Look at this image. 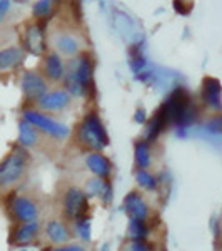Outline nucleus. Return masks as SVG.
I'll return each mask as SVG.
<instances>
[{
	"label": "nucleus",
	"mask_w": 222,
	"mask_h": 251,
	"mask_svg": "<svg viewBox=\"0 0 222 251\" xmlns=\"http://www.w3.org/2000/svg\"><path fill=\"white\" fill-rule=\"evenodd\" d=\"M29 166V154H27L25 148L17 146L0 161V186L2 188H10V186L17 184L23 177Z\"/></svg>",
	"instance_id": "nucleus-3"
},
{
	"label": "nucleus",
	"mask_w": 222,
	"mask_h": 251,
	"mask_svg": "<svg viewBox=\"0 0 222 251\" xmlns=\"http://www.w3.org/2000/svg\"><path fill=\"white\" fill-rule=\"evenodd\" d=\"M127 236L131 238V241H145L149 236L147 223L139 220H129Z\"/></svg>",
	"instance_id": "nucleus-23"
},
{
	"label": "nucleus",
	"mask_w": 222,
	"mask_h": 251,
	"mask_svg": "<svg viewBox=\"0 0 222 251\" xmlns=\"http://www.w3.org/2000/svg\"><path fill=\"white\" fill-rule=\"evenodd\" d=\"M39 141V132L30 123H27L25 119H22L19 123V144L22 148H32Z\"/></svg>",
	"instance_id": "nucleus-20"
},
{
	"label": "nucleus",
	"mask_w": 222,
	"mask_h": 251,
	"mask_svg": "<svg viewBox=\"0 0 222 251\" xmlns=\"http://www.w3.org/2000/svg\"><path fill=\"white\" fill-rule=\"evenodd\" d=\"M204 131L212 136H219L222 132V114L211 117V119L204 124Z\"/></svg>",
	"instance_id": "nucleus-26"
},
{
	"label": "nucleus",
	"mask_w": 222,
	"mask_h": 251,
	"mask_svg": "<svg viewBox=\"0 0 222 251\" xmlns=\"http://www.w3.org/2000/svg\"><path fill=\"white\" fill-rule=\"evenodd\" d=\"M99 251H111V246L107 245V243H104L102 246H100V250Z\"/></svg>",
	"instance_id": "nucleus-31"
},
{
	"label": "nucleus",
	"mask_w": 222,
	"mask_h": 251,
	"mask_svg": "<svg viewBox=\"0 0 222 251\" xmlns=\"http://www.w3.org/2000/svg\"><path fill=\"white\" fill-rule=\"evenodd\" d=\"M44 74L52 82H62L66 79V62L57 52H48L44 59Z\"/></svg>",
	"instance_id": "nucleus-15"
},
{
	"label": "nucleus",
	"mask_w": 222,
	"mask_h": 251,
	"mask_svg": "<svg viewBox=\"0 0 222 251\" xmlns=\"http://www.w3.org/2000/svg\"><path fill=\"white\" fill-rule=\"evenodd\" d=\"M52 46H54L55 52L62 57H77L82 54L84 49V40L80 37L79 32H75L74 29H59L54 32L52 35Z\"/></svg>",
	"instance_id": "nucleus-5"
},
{
	"label": "nucleus",
	"mask_w": 222,
	"mask_h": 251,
	"mask_svg": "<svg viewBox=\"0 0 222 251\" xmlns=\"http://www.w3.org/2000/svg\"><path fill=\"white\" fill-rule=\"evenodd\" d=\"M45 234L54 245H67L70 240V231H68L67 225L60 220H50L45 225Z\"/></svg>",
	"instance_id": "nucleus-16"
},
{
	"label": "nucleus",
	"mask_w": 222,
	"mask_h": 251,
	"mask_svg": "<svg viewBox=\"0 0 222 251\" xmlns=\"http://www.w3.org/2000/svg\"><path fill=\"white\" fill-rule=\"evenodd\" d=\"M23 119L27 121V123H30L34 126L37 131H42L45 132L47 136L54 137V139H67L68 134H70V129L67 127L66 124L59 123V121L52 119L50 116L44 114V112L40 111H35V109H25V111L22 112Z\"/></svg>",
	"instance_id": "nucleus-4"
},
{
	"label": "nucleus",
	"mask_w": 222,
	"mask_h": 251,
	"mask_svg": "<svg viewBox=\"0 0 222 251\" xmlns=\"http://www.w3.org/2000/svg\"><path fill=\"white\" fill-rule=\"evenodd\" d=\"M20 87H22L23 96L29 100H35V102H39V100L48 92L47 79L35 71L23 72L22 80H20Z\"/></svg>",
	"instance_id": "nucleus-7"
},
{
	"label": "nucleus",
	"mask_w": 222,
	"mask_h": 251,
	"mask_svg": "<svg viewBox=\"0 0 222 251\" xmlns=\"http://www.w3.org/2000/svg\"><path fill=\"white\" fill-rule=\"evenodd\" d=\"M135 181L139 184V188L144 189V191H157L159 189V177L149 173L147 169H137Z\"/></svg>",
	"instance_id": "nucleus-22"
},
{
	"label": "nucleus",
	"mask_w": 222,
	"mask_h": 251,
	"mask_svg": "<svg viewBox=\"0 0 222 251\" xmlns=\"http://www.w3.org/2000/svg\"><path fill=\"white\" fill-rule=\"evenodd\" d=\"M23 44H25V49L32 55L40 57V55L45 54L47 42H45V34H44L42 27L37 25V24L27 25L25 35H23Z\"/></svg>",
	"instance_id": "nucleus-11"
},
{
	"label": "nucleus",
	"mask_w": 222,
	"mask_h": 251,
	"mask_svg": "<svg viewBox=\"0 0 222 251\" xmlns=\"http://www.w3.org/2000/svg\"><path fill=\"white\" fill-rule=\"evenodd\" d=\"M122 209L129 216V220L147 221L149 214H151V208H149L147 201L142 198V194L137 191H131L126 194L124 203H122Z\"/></svg>",
	"instance_id": "nucleus-9"
},
{
	"label": "nucleus",
	"mask_w": 222,
	"mask_h": 251,
	"mask_svg": "<svg viewBox=\"0 0 222 251\" xmlns=\"http://www.w3.org/2000/svg\"><path fill=\"white\" fill-rule=\"evenodd\" d=\"M19 251H29V250H25V248H23V250H19Z\"/></svg>",
	"instance_id": "nucleus-32"
},
{
	"label": "nucleus",
	"mask_w": 222,
	"mask_h": 251,
	"mask_svg": "<svg viewBox=\"0 0 222 251\" xmlns=\"http://www.w3.org/2000/svg\"><path fill=\"white\" fill-rule=\"evenodd\" d=\"M86 166L89 171L94 174L95 177H100V179H107L112 174L111 159L106 154H102V152H89L86 156Z\"/></svg>",
	"instance_id": "nucleus-14"
},
{
	"label": "nucleus",
	"mask_w": 222,
	"mask_h": 251,
	"mask_svg": "<svg viewBox=\"0 0 222 251\" xmlns=\"http://www.w3.org/2000/svg\"><path fill=\"white\" fill-rule=\"evenodd\" d=\"M124 251H151L145 241H131L126 245Z\"/></svg>",
	"instance_id": "nucleus-28"
},
{
	"label": "nucleus",
	"mask_w": 222,
	"mask_h": 251,
	"mask_svg": "<svg viewBox=\"0 0 222 251\" xmlns=\"http://www.w3.org/2000/svg\"><path fill=\"white\" fill-rule=\"evenodd\" d=\"M12 211H14L15 218L22 223H32L37 221L39 218V208L32 200L25 196H17L12 203Z\"/></svg>",
	"instance_id": "nucleus-13"
},
{
	"label": "nucleus",
	"mask_w": 222,
	"mask_h": 251,
	"mask_svg": "<svg viewBox=\"0 0 222 251\" xmlns=\"http://www.w3.org/2000/svg\"><path fill=\"white\" fill-rule=\"evenodd\" d=\"M72 104V96L64 87L48 91L37 102L40 112H62Z\"/></svg>",
	"instance_id": "nucleus-8"
},
{
	"label": "nucleus",
	"mask_w": 222,
	"mask_h": 251,
	"mask_svg": "<svg viewBox=\"0 0 222 251\" xmlns=\"http://www.w3.org/2000/svg\"><path fill=\"white\" fill-rule=\"evenodd\" d=\"M142 46V40H139L137 44H132L129 47V66H131L132 72L134 74H140V72L145 71L147 67V59L144 55V47Z\"/></svg>",
	"instance_id": "nucleus-19"
},
{
	"label": "nucleus",
	"mask_w": 222,
	"mask_h": 251,
	"mask_svg": "<svg viewBox=\"0 0 222 251\" xmlns=\"http://www.w3.org/2000/svg\"><path fill=\"white\" fill-rule=\"evenodd\" d=\"M134 161L139 169H147L152 164L151 148H149V143H145L144 139L137 141L134 146Z\"/></svg>",
	"instance_id": "nucleus-21"
},
{
	"label": "nucleus",
	"mask_w": 222,
	"mask_h": 251,
	"mask_svg": "<svg viewBox=\"0 0 222 251\" xmlns=\"http://www.w3.org/2000/svg\"><path fill=\"white\" fill-rule=\"evenodd\" d=\"M77 139L84 148L90 149V152H100L109 146V134L95 112H89L80 121Z\"/></svg>",
	"instance_id": "nucleus-2"
},
{
	"label": "nucleus",
	"mask_w": 222,
	"mask_h": 251,
	"mask_svg": "<svg viewBox=\"0 0 222 251\" xmlns=\"http://www.w3.org/2000/svg\"><path fill=\"white\" fill-rule=\"evenodd\" d=\"M92 66L90 55L82 52L77 57H72L66 66V79H64V89L72 97H86L92 84Z\"/></svg>",
	"instance_id": "nucleus-1"
},
{
	"label": "nucleus",
	"mask_w": 222,
	"mask_h": 251,
	"mask_svg": "<svg viewBox=\"0 0 222 251\" xmlns=\"http://www.w3.org/2000/svg\"><path fill=\"white\" fill-rule=\"evenodd\" d=\"M202 102L214 112H222V84L216 77L202 80Z\"/></svg>",
	"instance_id": "nucleus-10"
},
{
	"label": "nucleus",
	"mask_w": 222,
	"mask_h": 251,
	"mask_svg": "<svg viewBox=\"0 0 222 251\" xmlns=\"http://www.w3.org/2000/svg\"><path fill=\"white\" fill-rule=\"evenodd\" d=\"M50 251H87V248L80 243H72V245H60L52 248Z\"/></svg>",
	"instance_id": "nucleus-27"
},
{
	"label": "nucleus",
	"mask_w": 222,
	"mask_h": 251,
	"mask_svg": "<svg viewBox=\"0 0 222 251\" xmlns=\"http://www.w3.org/2000/svg\"><path fill=\"white\" fill-rule=\"evenodd\" d=\"M87 198H99L104 204H111L112 198H114V188L107 179H100V177H90L87 179L86 186L82 189Z\"/></svg>",
	"instance_id": "nucleus-12"
},
{
	"label": "nucleus",
	"mask_w": 222,
	"mask_h": 251,
	"mask_svg": "<svg viewBox=\"0 0 222 251\" xmlns=\"http://www.w3.org/2000/svg\"><path fill=\"white\" fill-rule=\"evenodd\" d=\"M62 208L68 220L77 221L80 218L87 216L89 198L86 196V193H84L82 189L77 188V186H70V188H67L66 191H64Z\"/></svg>",
	"instance_id": "nucleus-6"
},
{
	"label": "nucleus",
	"mask_w": 222,
	"mask_h": 251,
	"mask_svg": "<svg viewBox=\"0 0 222 251\" xmlns=\"http://www.w3.org/2000/svg\"><path fill=\"white\" fill-rule=\"evenodd\" d=\"M52 10H54V2L50 0H39L34 3V9H32L37 19H47L52 14Z\"/></svg>",
	"instance_id": "nucleus-25"
},
{
	"label": "nucleus",
	"mask_w": 222,
	"mask_h": 251,
	"mask_svg": "<svg viewBox=\"0 0 222 251\" xmlns=\"http://www.w3.org/2000/svg\"><path fill=\"white\" fill-rule=\"evenodd\" d=\"M12 3L9 2V0H0V22L3 20V17H5V14L10 10Z\"/></svg>",
	"instance_id": "nucleus-30"
},
{
	"label": "nucleus",
	"mask_w": 222,
	"mask_h": 251,
	"mask_svg": "<svg viewBox=\"0 0 222 251\" xmlns=\"http://www.w3.org/2000/svg\"><path fill=\"white\" fill-rule=\"evenodd\" d=\"M39 229H40L39 221L22 223L14 233V243L15 245H27V243L34 241L39 234Z\"/></svg>",
	"instance_id": "nucleus-18"
},
{
	"label": "nucleus",
	"mask_w": 222,
	"mask_h": 251,
	"mask_svg": "<svg viewBox=\"0 0 222 251\" xmlns=\"http://www.w3.org/2000/svg\"><path fill=\"white\" fill-rule=\"evenodd\" d=\"M134 123L140 124V126L147 123V112H145L144 107L135 109V112H134Z\"/></svg>",
	"instance_id": "nucleus-29"
},
{
	"label": "nucleus",
	"mask_w": 222,
	"mask_h": 251,
	"mask_svg": "<svg viewBox=\"0 0 222 251\" xmlns=\"http://www.w3.org/2000/svg\"><path fill=\"white\" fill-rule=\"evenodd\" d=\"M25 57V52L22 47H7L0 50V72L10 71V69L17 67Z\"/></svg>",
	"instance_id": "nucleus-17"
},
{
	"label": "nucleus",
	"mask_w": 222,
	"mask_h": 251,
	"mask_svg": "<svg viewBox=\"0 0 222 251\" xmlns=\"http://www.w3.org/2000/svg\"><path fill=\"white\" fill-rule=\"evenodd\" d=\"M75 229H77V234L84 241L92 240V221L89 216H84L75 221Z\"/></svg>",
	"instance_id": "nucleus-24"
}]
</instances>
